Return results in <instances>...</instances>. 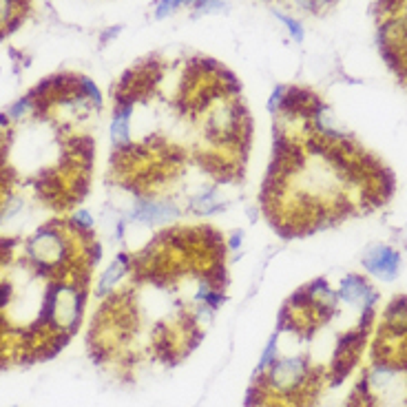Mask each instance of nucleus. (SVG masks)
I'll return each instance as SVG.
<instances>
[{
	"label": "nucleus",
	"instance_id": "nucleus-1",
	"mask_svg": "<svg viewBox=\"0 0 407 407\" xmlns=\"http://www.w3.org/2000/svg\"><path fill=\"white\" fill-rule=\"evenodd\" d=\"M315 368L310 366L308 357H279L275 366L257 376V385L265 394H279L282 399H305L310 394V387L319 383V378H315Z\"/></svg>",
	"mask_w": 407,
	"mask_h": 407
},
{
	"label": "nucleus",
	"instance_id": "nucleus-2",
	"mask_svg": "<svg viewBox=\"0 0 407 407\" xmlns=\"http://www.w3.org/2000/svg\"><path fill=\"white\" fill-rule=\"evenodd\" d=\"M27 255H29V261L36 265L38 270H58L69 261V242L64 237V230L53 226H42L29 242L25 246Z\"/></svg>",
	"mask_w": 407,
	"mask_h": 407
},
{
	"label": "nucleus",
	"instance_id": "nucleus-3",
	"mask_svg": "<svg viewBox=\"0 0 407 407\" xmlns=\"http://www.w3.org/2000/svg\"><path fill=\"white\" fill-rule=\"evenodd\" d=\"M366 339H368V332H363L359 328L339 336V341H336V347H334L332 366H330V378L334 385H339L343 378L352 372V368L357 366V361L363 352Z\"/></svg>",
	"mask_w": 407,
	"mask_h": 407
},
{
	"label": "nucleus",
	"instance_id": "nucleus-4",
	"mask_svg": "<svg viewBox=\"0 0 407 407\" xmlns=\"http://www.w3.org/2000/svg\"><path fill=\"white\" fill-rule=\"evenodd\" d=\"M363 270L381 279V282H394L401 270V252L389 244H372L361 257Z\"/></svg>",
	"mask_w": 407,
	"mask_h": 407
},
{
	"label": "nucleus",
	"instance_id": "nucleus-5",
	"mask_svg": "<svg viewBox=\"0 0 407 407\" xmlns=\"http://www.w3.org/2000/svg\"><path fill=\"white\" fill-rule=\"evenodd\" d=\"M131 221L158 226V223H171L181 217V208L173 200H156V198H137L131 208Z\"/></svg>",
	"mask_w": 407,
	"mask_h": 407
},
{
	"label": "nucleus",
	"instance_id": "nucleus-6",
	"mask_svg": "<svg viewBox=\"0 0 407 407\" xmlns=\"http://www.w3.org/2000/svg\"><path fill=\"white\" fill-rule=\"evenodd\" d=\"M336 294H339V301L347 305H357L361 310L376 308L378 299H381V294L374 290V286L368 282V277H363V275H345L341 279Z\"/></svg>",
	"mask_w": 407,
	"mask_h": 407
},
{
	"label": "nucleus",
	"instance_id": "nucleus-7",
	"mask_svg": "<svg viewBox=\"0 0 407 407\" xmlns=\"http://www.w3.org/2000/svg\"><path fill=\"white\" fill-rule=\"evenodd\" d=\"M133 268H135V259L129 255V252H120V255L102 270V275L97 277L95 294L100 299L111 297V294L116 292V288L124 282V277L129 275Z\"/></svg>",
	"mask_w": 407,
	"mask_h": 407
},
{
	"label": "nucleus",
	"instance_id": "nucleus-8",
	"mask_svg": "<svg viewBox=\"0 0 407 407\" xmlns=\"http://www.w3.org/2000/svg\"><path fill=\"white\" fill-rule=\"evenodd\" d=\"M133 100H126V97H116V109L113 118H111V144L116 151H122L131 144V116H133Z\"/></svg>",
	"mask_w": 407,
	"mask_h": 407
},
{
	"label": "nucleus",
	"instance_id": "nucleus-9",
	"mask_svg": "<svg viewBox=\"0 0 407 407\" xmlns=\"http://www.w3.org/2000/svg\"><path fill=\"white\" fill-rule=\"evenodd\" d=\"M188 208L193 210L195 215H200V217H210V215L221 213V210H226V204H223L217 198V188L210 186L206 191H200L198 195H195V198H191Z\"/></svg>",
	"mask_w": 407,
	"mask_h": 407
},
{
	"label": "nucleus",
	"instance_id": "nucleus-10",
	"mask_svg": "<svg viewBox=\"0 0 407 407\" xmlns=\"http://www.w3.org/2000/svg\"><path fill=\"white\" fill-rule=\"evenodd\" d=\"M22 0H0V32H11L20 22Z\"/></svg>",
	"mask_w": 407,
	"mask_h": 407
},
{
	"label": "nucleus",
	"instance_id": "nucleus-11",
	"mask_svg": "<svg viewBox=\"0 0 407 407\" xmlns=\"http://www.w3.org/2000/svg\"><path fill=\"white\" fill-rule=\"evenodd\" d=\"M277 359H279V332L270 334L268 343H265L263 350H261V357H259V363H257V376L268 372L277 363Z\"/></svg>",
	"mask_w": 407,
	"mask_h": 407
},
{
	"label": "nucleus",
	"instance_id": "nucleus-12",
	"mask_svg": "<svg viewBox=\"0 0 407 407\" xmlns=\"http://www.w3.org/2000/svg\"><path fill=\"white\" fill-rule=\"evenodd\" d=\"M273 13H275V18L279 20V22H284L286 25V32H288V36L292 38V42L294 45H301V42L305 40V29H303V25L294 18V16H290V13H284V11H279V9H273Z\"/></svg>",
	"mask_w": 407,
	"mask_h": 407
},
{
	"label": "nucleus",
	"instance_id": "nucleus-13",
	"mask_svg": "<svg viewBox=\"0 0 407 407\" xmlns=\"http://www.w3.org/2000/svg\"><path fill=\"white\" fill-rule=\"evenodd\" d=\"M29 113H36V100H34L32 93H27V95L20 97V100H16L9 106L7 118H9V122H16V120H22L25 116H29Z\"/></svg>",
	"mask_w": 407,
	"mask_h": 407
},
{
	"label": "nucleus",
	"instance_id": "nucleus-14",
	"mask_svg": "<svg viewBox=\"0 0 407 407\" xmlns=\"http://www.w3.org/2000/svg\"><path fill=\"white\" fill-rule=\"evenodd\" d=\"M78 91H80V95H82L84 100H87L91 106H97V109L102 106V93H100V89H97V84H95L91 78L78 76Z\"/></svg>",
	"mask_w": 407,
	"mask_h": 407
},
{
	"label": "nucleus",
	"instance_id": "nucleus-15",
	"mask_svg": "<svg viewBox=\"0 0 407 407\" xmlns=\"http://www.w3.org/2000/svg\"><path fill=\"white\" fill-rule=\"evenodd\" d=\"M69 226H71V228L82 237V235L93 233V228H95V219H93V215L89 213V210L80 208V210H76V213L71 215V219H69Z\"/></svg>",
	"mask_w": 407,
	"mask_h": 407
},
{
	"label": "nucleus",
	"instance_id": "nucleus-16",
	"mask_svg": "<svg viewBox=\"0 0 407 407\" xmlns=\"http://www.w3.org/2000/svg\"><path fill=\"white\" fill-rule=\"evenodd\" d=\"M195 0H158L156 5V11H153V16L158 20H164L168 16H173V13L181 7H193Z\"/></svg>",
	"mask_w": 407,
	"mask_h": 407
},
{
	"label": "nucleus",
	"instance_id": "nucleus-17",
	"mask_svg": "<svg viewBox=\"0 0 407 407\" xmlns=\"http://www.w3.org/2000/svg\"><path fill=\"white\" fill-rule=\"evenodd\" d=\"M286 91H288V87H284V84H277V87L273 89V93H270V97H268V102H265V109H268V113H270V116H279V113H282Z\"/></svg>",
	"mask_w": 407,
	"mask_h": 407
},
{
	"label": "nucleus",
	"instance_id": "nucleus-18",
	"mask_svg": "<svg viewBox=\"0 0 407 407\" xmlns=\"http://www.w3.org/2000/svg\"><path fill=\"white\" fill-rule=\"evenodd\" d=\"M195 13H221L226 11V0H195Z\"/></svg>",
	"mask_w": 407,
	"mask_h": 407
},
{
	"label": "nucleus",
	"instance_id": "nucleus-19",
	"mask_svg": "<svg viewBox=\"0 0 407 407\" xmlns=\"http://www.w3.org/2000/svg\"><path fill=\"white\" fill-rule=\"evenodd\" d=\"M332 3H336V0H294V5L305 13H319L321 9L330 7Z\"/></svg>",
	"mask_w": 407,
	"mask_h": 407
},
{
	"label": "nucleus",
	"instance_id": "nucleus-20",
	"mask_svg": "<svg viewBox=\"0 0 407 407\" xmlns=\"http://www.w3.org/2000/svg\"><path fill=\"white\" fill-rule=\"evenodd\" d=\"M242 244H244V233H242V230H235V233L228 237V242H226V246H228L230 250H237Z\"/></svg>",
	"mask_w": 407,
	"mask_h": 407
}]
</instances>
